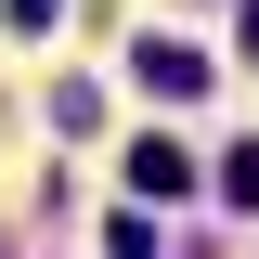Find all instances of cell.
Segmentation results:
<instances>
[{"label": "cell", "instance_id": "6da1fadb", "mask_svg": "<svg viewBox=\"0 0 259 259\" xmlns=\"http://www.w3.org/2000/svg\"><path fill=\"white\" fill-rule=\"evenodd\" d=\"M182 182H194V156L168 130H143V143H130V194H182Z\"/></svg>", "mask_w": 259, "mask_h": 259}, {"label": "cell", "instance_id": "7a4b0ae2", "mask_svg": "<svg viewBox=\"0 0 259 259\" xmlns=\"http://www.w3.org/2000/svg\"><path fill=\"white\" fill-rule=\"evenodd\" d=\"M130 65H143V78H156V91H168V104H182V91H207V65H194V52H182V39H143V52H130Z\"/></svg>", "mask_w": 259, "mask_h": 259}, {"label": "cell", "instance_id": "3957f363", "mask_svg": "<svg viewBox=\"0 0 259 259\" xmlns=\"http://www.w3.org/2000/svg\"><path fill=\"white\" fill-rule=\"evenodd\" d=\"M221 207H233V221L259 207V143H233V156H221Z\"/></svg>", "mask_w": 259, "mask_h": 259}, {"label": "cell", "instance_id": "277c9868", "mask_svg": "<svg viewBox=\"0 0 259 259\" xmlns=\"http://www.w3.org/2000/svg\"><path fill=\"white\" fill-rule=\"evenodd\" d=\"M104 259H168V246H156V221H117V233H104Z\"/></svg>", "mask_w": 259, "mask_h": 259}, {"label": "cell", "instance_id": "5b68a950", "mask_svg": "<svg viewBox=\"0 0 259 259\" xmlns=\"http://www.w3.org/2000/svg\"><path fill=\"white\" fill-rule=\"evenodd\" d=\"M246 52H259V0H246Z\"/></svg>", "mask_w": 259, "mask_h": 259}]
</instances>
